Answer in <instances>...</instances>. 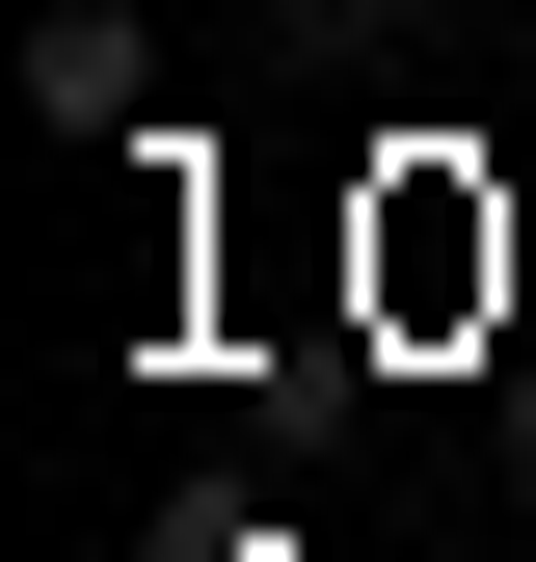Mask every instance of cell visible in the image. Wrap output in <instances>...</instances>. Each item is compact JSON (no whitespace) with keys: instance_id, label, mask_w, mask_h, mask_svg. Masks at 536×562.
Masks as SVG:
<instances>
[{"instance_id":"obj_1","label":"cell","mask_w":536,"mask_h":562,"mask_svg":"<svg viewBox=\"0 0 536 562\" xmlns=\"http://www.w3.org/2000/svg\"><path fill=\"white\" fill-rule=\"evenodd\" d=\"M27 108L54 134H134V0H54V27H27Z\"/></svg>"}]
</instances>
